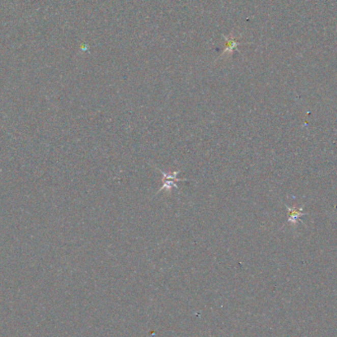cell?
I'll list each match as a JSON object with an SVG mask.
<instances>
[{"label":"cell","instance_id":"6da1fadb","mask_svg":"<svg viewBox=\"0 0 337 337\" xmlns=\"http://www.w3.org/2000/svg\"><path fill=\"white\" fill-rule=\"evenodd\" d=\"M160 171V173L162 174V186L159 189L160 191H167V192H171L173 188L178 187V183L179 182H183L185 180L180 179L178 178L179 174L181 173L180 170L178 171H174V172H168L166 173L164 171H161L160 168H158Z\"/></svg>","mask_w":337,"mask_h":337}]
</instances>
